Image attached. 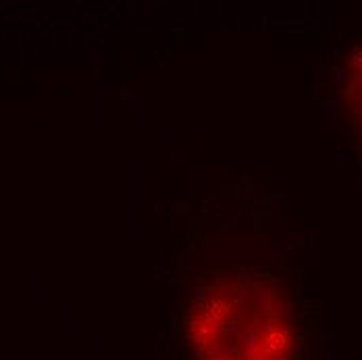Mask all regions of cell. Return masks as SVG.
Returning a JSON list of instances; mask_svg holds the SVG:
<instances>
[{
    "label": "cell",
    "instance_id": "cell-1",
    "mask_svg": "<svg viewBox=\"0 0 362 360\" xmlns=\"http://www.w3.org/2000/svg\"><path fill=\"white\" fill-rule=\"evenodd\" d=\"M185 327L196 360H293L298 327L267 273H218L198 289Z\"/></svg>",
    "mask_w": 362,
    "mask_h": 360
}]
</instances>
